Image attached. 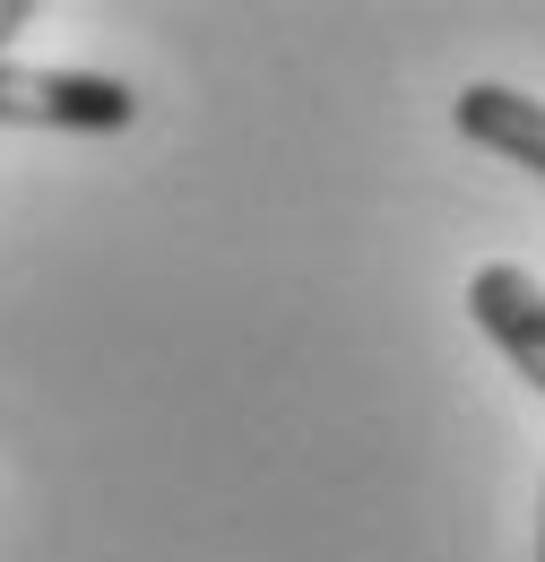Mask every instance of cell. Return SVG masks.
<instances>
[{"label":"cell","instance_id":"obj_5","mask_svg":"<svg viewBox=\"0 0 545 562\" xmlns=\"http://www.w3.org/2000/svg\"><path fill=\"white\" fill-rule=\"evenodd\" d=\"M537 562H545V502H537Z\"/></svg>","mask_w":545,"mask_h":562},{"label":"cell","instance_id":"obj_2","mask_svg":"<svg viewBox=\"0 0 545 562\" xmlns=\"http://www.w3.org/2000/svg\"><path fill=\"white\" fill-rule=\"evenodd\" d=\"M468 312H477L485 338L511 355V372L529 390H545V285L529 269H511V260H493V269L468 278Z\"/></svg>","mask_w":545,"mask_h":562},{"label":"cell","instance_id":"obj_4","mask_svg":"<svg viewBox=\"0 0 545 562\" xmlns=\"http://www.w3.org/2000/svg\"><path fill=\"white\" fill-rule=\"evenodd\" d=\"M26 26H35V9H26V0H0V61H9V44H18Z\"/></svg>","mask_w":545,"mask_h":562},{"label":"cell","instance_id":"obj_1","mask_svg":"<svg viewBox=\"0 0 545 562\" xmlns=\"http://www.w3.org/2000/svg\"><path fill=\"white\" fill-rule=\"evenodd\" d=\"M0 122H18V131H131L138 95L96 70H18V61H0Z\"/></svg>","mask_w":545,"mask_h":562},{"label":"cell","instance_id":"obj_3","mask_svg":"<svg viewBox=\"0 0 545 562\" xmlns=\"http://www.w3.org/2000/svg\"><path fill=\"white\" fill-rule=\"evenodd\" d=\"M451 122H459L477 147H493V156H511V165L545 173V104H537V95L477 78V87H459V95H451Z\"/></svg>","mask_w":545,"mask_h":562}]
</instances>
